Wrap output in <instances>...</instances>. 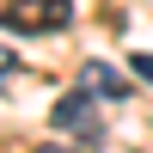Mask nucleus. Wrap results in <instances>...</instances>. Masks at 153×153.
I'll list each match as a JSON object with an SVG mask.
<instances>
[{
	"label": "nucleus",
	"mask_w": 153,
	"mask_h": 153,
	"mask_svg": "<svg viewBox=\"0 0 153 153\" xmlns=\"http://www.w3.org/2000/svg\"><path fill=\"white\" fill-rule=\"evenodd\" d=\"M86 92H92V98H110V104H123V98H129V86H123V74L117 68H104V61H86Z\"/></svg>",
	"instance_id": "obj_3"
},
{
	"label": "nucleus",
	"mask_w": 153,
	"mask_h": 153,
	"mask_svg": "<svg viewBox=\"0 0 153 153\" xmlns=\"http://www.w3.org/2000/svg\"><path fill=\"white\" fill-rule=\"evenodd\" d=\"M37 153H74V147H61V141H49V147H37Z\"/></svg>",
	"instance_id": "obj_5"
},
{
	"label": "nucleus",
	"mask_w": 153,
	"mask_h": 153,
	"mask_svg": "<svg viewBox=\"0 0 153 153\" xmlns=\"http://www.w3.org/2000/svg\"><path fill=\"white\" fill-rule=\"evenodd\" d=\"M6 19L12 31H61V25H74V0H12Z\"/></svg>",
	"instance_id": "obj_2"
},
{
	"label": "nucleus",
	"mask_w": 153,
	"mask_h": 153,
	"mask_svg": "<svg viewBox=\"0 0 153 153\" xmlns=\"http://www.w3.org/2000/svg\"><path fill=\"white\" fill-rule=\"evenodd\" d=\"M129 68H135V74H141V80L153 86V55H135V61H129Z\"/></svg>",
	"instance_id": "obj_4"
},
{
	"label": "nucleus",
	"mask_w": 153,
	"mask_h": 153,
	"mask_svg": "<svg viewBox=\"0 0 153 153\" xmlns=\"http://www.w3.org/2000/svg\"><path fill=\"white\" fill-rule=\"evenodd\" d=\"M55 129L74 135V141H86V147H104V123H98L92 92H68V98H61V104H55Z\"/></svg>",
	"instance_id": "obj_1"
}]
</instances>
